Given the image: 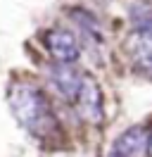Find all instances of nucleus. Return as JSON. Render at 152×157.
I'll return each mask as SVG.
<instances>
[{
	"mask_svg": "<svg viewBox=\"0 0 152 157\" xmlns=\"http://www.w3.org/2000/svg\"><path fill=\"white\" fill-rule=\"evenodd\" d=\"M10 109L21 126L31 136L48 140L59 131V121L52 109V102L48 100L45 90L38 88L31 81H14L7 90Z\"/></svg>",
	"mask_w": 152,
	"mask_h": 157,
	"instance_id": "f257e3e1",
	"label": "nucleus"
},
{
	"mask_svg": "<svg viewBox=\"0 0 152 157\" xmlns=\"http://www.w3.org/2000/svg\"><path fill=\"white\" fill-rule=\"evenodd\" d=\"M124 52L135 74L152 81V14L135 19L133 31L124 40Z\"/></svg>",
	"mask_w": 152,
	"mask_h": 157,
	"instance_id": "f03ea898",
	"label": "nucleus"
},
{
	"mask_svg": "<svg viewBox=\"0 0 152 157\" xmlns=\"http://www.w3.org/2000/svg\"><path fill=\"white\" fill-rule=\"evenodd\" d=\"M78 119H83L88 126H102L104 121V95L100 83L95 81L90 74L83 76V83H81V90L76 95L74 105Z\"/></svg>",
	"mask_w": 152,
	"mask_h": 157,
	"instance_id": "7ed1b4c3",
	"label": "nucleus"
},
{
	"mask_svg": "<svg viewBox=\"0 0 152 157\" xmlns=\"http://www.w3.org/2000/svg\"><path fill=\"white\" fill-rule=\"evenodd\" d=\"M86 71L76 69L74 64H64V62H55L52 67L48 69V78H50V86L57 90V95L62 100H66L69 105H74L76 95L81 90Z\"/></svg>",
	"mask_w": 152,
	"mask_h": 157,
	"instance_id": "20e7f679",
	"label": "nucleus"
},
{
	"mask_svg": "<svg viewBox=\"0 0 152 157\" xmlns=\"http://www.w3.org/2000/svg\"><path fill=\"white\" fill-rule=\"evenodd\" d=\"M48 55L55 62H64V64H74L76 59L81 57V45L76 40L74 33H69L64 29H50L43 36Z\"/></svg>",
	"mask_w": 152,
	"mask_h": 157,
	"instance_id": "39448f33",
	"label": "nucleus"
},
{
	"mask_svg": "<svg viewBox=\"0 0 152 157\" xmlns=\"http://www.w3.org/2000/svg\"><path fill=\"white\" fill-rule=\"evenodd\" d=\"M147 140L150 133L142 126H131L112 143L107 157H147Z\"/></svg>",
	"mask_w": 152,
	"mask_h": 157,
	"instance_id": "423d86ee",
	"label": "nucleus"
},
{
	"mask_svg": "<svg viewBox=\"0 0 152 157\" xmlns=\"http://www.w3.org/2000/svg\"><path fill=\"white\" fill-rule=\"evenodd\" d=\"M69 14H71V19H74L76 26H78V29H83L90 38L102 40V33H100V29H97V21H95L93 14H88L86 10H76V7H71V10H69Z\"/></svg>",
	"mask_w": 152,
	"mask_h": 157,
	"instance_id": "0eeeda50",
	"label": "nucleus"
},
{
	"mask_svg": "<svg viewBox=\"0 0 152 157\" xmlns=\"http://www.w3.org/2000/svg\"><path fill=\"white\" fill-rule=\"evenodd\" d=\"M147 157H152V133H150V140H147Z\"/></svg>",
	"mask_w": 152,
	"mask_h": 157,
	"instance_id": "6e6552de",
	"label": "nucleus"
}]
</instances>
